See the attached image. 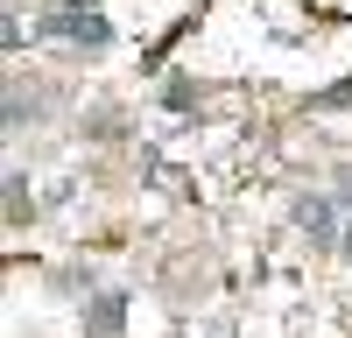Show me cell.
Returning a JSON list of instances; mask_svg holds the SVG:
<instances>
[{
  "mask_svg": "<svg viewBox=\"0 0 352 338\" xmlns=\"http://www.w3.org/2000/svg\"><path fill=\"white\" fill-rule=\"evenodd\" d=\"M43 28H50V36H64V43H85V49H106V36H113L106 14H92L85 0H64V8H50V14H43Z\"/></svg>",
  "mask_w": 352,
  "mask_h": 338,
  "instance_id": "cell-1",
  "label": "cell"
},
{
  "mask_svg": "<svg viewBox=\"0 0 352 338\" xmlns=\"http://www.w3.org/2000/svg\"><path fill=\"white\" fill-rule=\"evenodd\" d=\"M338 254H345V261H352V225H345V233H338Z\"/></svg>",
  "mask_w": 352,
  "mask_h": 338,
  "instance_id": "cell-4",
  "label": "cell"
},
{
  "mask_svg": "<svg viewBox=\"0 0 352 338\" xmlns=\"http://www.w3.org/2000/svg\"><path fill=\"white\" fill-rule=\"evenodd\" d=\"M338 197H345V205H352V169H345V177H338Z\"/></svg>",
  "mask_w": 352,
  "mask_h": 338,
  "instance_id": "cell-5",
  "label": "cell"
},
{
  "mask_svg": "<svg viewBox=\"0 0 352 338\" xmlns=\"http://www.w3.org/2000/svg\"><path fill=\"white\" fill-rule=\"evenodd\" d=\"M85 324H92V331H113V324H120V296H99V303H92V317H85Z\"/></svg>",
  "mask_w": 352,
  "mask_h": 338,
  "instance_id": "cell-3",
  "label": "cell"
},
{
  "mask_svg": "<svg viewBox=\"0 0 352 338\" xmlns=\"http://www.w3.org/2000/svg\"><path fill=\"white\" fill-rule=\"evenodd\" d=\"M296 233L310 247H338V205L331 197H296Z\"/></svg>",
  "mask_w": 352,
  "mask_h": 338,
  "instance_id": "cell-2",
  "label": "cell"
}]
</instances>
